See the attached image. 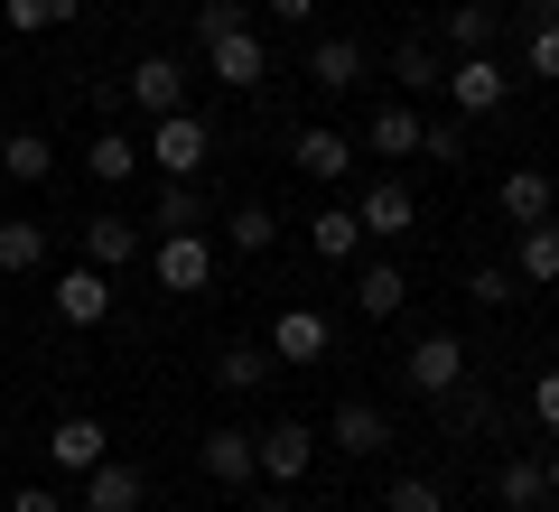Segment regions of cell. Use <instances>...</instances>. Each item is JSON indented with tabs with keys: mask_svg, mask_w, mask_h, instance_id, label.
I'll return each instance as SVG.
<instances>
[{
	"mask_svg": "<svg viewBox=\"0 0 559 512\" xmlns=\"http://www.w3.org/2000/svg\"><path fill=\"white\" fill-rule=\"evenodd\" d=\"M448 103H457V121H495L503 103H513V66L495 57V47H476V57H448Z\"/></svg>",
	"mask_w": 559,
	"mask_h": 512,
	"instance_id": "1",
	"label": "cell"
},
{
	"mask_svg": "<svg viewBox=\"0 0 559 512\" xmlns=\"http://www.w3.org/2000/svg\"><path fill=\"white\" fill-rule=\"evenodd\" d=\"M140 158H150L159 178H197L205 158H215V131H205L197 112H159V121H150V140H140Z\"/></svg>",
	"mask_w": 559,
	"mask_h": 512,
	"instance_id": "2",
	"label": "cell"
},
{
	"mask_svg": "<svg viewBox=\"0 0 559 512\" xmlns=\"http://www.w3.org/2000/svg\"><path fill=\"white\" fill-rule=\"evenodd\" d=\"M150 271H159L168 298H197V289H215V242L205 234H159L150 242Z\"/></svg>",
	"mask_w": 559,
	"mask_h": 512,
	"instance_id": "3",
	"label": "cell"
},
{
	"mask_svg": "<svg viewBox=\"0 0 559 512\" xmlns=\"http://www.w3.org/2000/svg\"><path fill=\"white\" fill-rule=\"evenodd\" d=\"M271 355L289 364V373L326 364V355H336V317H326V308H280L271 317Z\"/></svg>",
	"mask_w": 559,
	"mask_h": 512,
	"instance_id": "4",
	"label": "cell"
},
{
	"mask_svg": "<svg viewBox=\"0 0 559 512\" xmlns=\"http://www.w3.org/2000/svg\"><path fill=\"white\" fill-rule=\"evenodd\" d=\"M401 382H411L419 401H448V392L466 382V345H457L448 326H439V335H419L411 355H401Z\"/></svg>",
	"mask_w": 559,
	"mask_h": 512,
	"instance_id": "5",
	"label": "cell"
},
{
	"mask_svg": "<svg viewBox=\"0 0 559 512\" xmlns=\"http://www.w3.org/2000/svg\"><path fill=\"white\" fill-rule=\"evenodd\" d=\"M252 448H261V475H271V485H299V475L318 466V429H308V419H271Z\"/></svg>",
	"mask_w": 559,
	"mask_h": 512,
	"instance_id": "6",
	"label": "cell"
},
{
	"mask_svg": "<svg viewBox=\"0 0 559 512\" xmlns=\"http://www.w3.org/2000/svg\"><path fill=\"white\" fill-rule=\"evenodd\" d=\"M355 224H364V242H401V234L419 224V197H411L401 178H373V187L355 197Z\"/></svg>",
	"mask_w": 559,
	"mask_h": 512,
	"instance_id": "7",
	"label": "cell"
},
{
	"mask_svg": "<svg viewBox=\"0 0 559 512\" xmlns=\"http://www.w3.org/2000/svg\"><path fill=\"white\" fill-rule=\"evenodd\" d=\"M187 84H197V75H187V66H178V57H140V66H131V75H121V94H131V103H140V112L159 121V112H187Z\"/></svg>",
	"mask_w": 559,
	"mask_h": 512,
	"instance_id": "8",
	"label": "cell"
},
{
	"mask_svg": "<svg viewBox=\"0 0 559 512\" xmlns=\"http://www.w3.org/2000/svg\"><path fill=\"white\" fill-rule=\"evenodd\" d=\"M205 75L234 84V94H252L261 75H271V47H261V28H234V38H205Z\"/></svg>",
	"mask_w": 559,
	"mask_h": 512,
	"instance_id": "9",
	"label": "cell"
},
{
	"mask_svg": "<svg viewBox=\"0 0 559 512\" xmlns=\"http://www.w3.org/2000/svg\"><path fill=\"white\" fill-rule=\"evenodd\" d=\"M47 298H57V326H103V317H112V271L75 261V271H66Z\"/></svg>",
	"mask_w": 559,
	"mask_h": 512,
	"instance_id": "10",
	"label": "cell"
},
{
	"mask_svg": "<svg viewBox=\"0 0 559 512\" xmlns=\"http://www.w3.org/2000/svg\"><path fill=\"white\" fill-rule=\"evenodd\" d=\"M503 271L522 279V289H559V224L540 215V224H513V261Z\"/></svg>",
	"mask_w": 559,
	"mask_h": 512,
	"instance_id": "11",
	"label": "cell"
},
{
	"mask_svg": "<svg viewBox=\"0 0 559 512\" xmlns=\"http://www.w3.org/2000/svg\"><path fill=\"white\" fill-rule=\"evenodd\" d=\"M197 466L215 475V485L242 493V485L261 475V448H252V429H205V438H197Z\"/></svg>",
	"mask_w": 559,
	"mask_h": 512,
	"instance_id": "12",
	"label": "cell"
},
{
	"mask_svg": "<svg viewBox=\"0 0 559 512\" xmlns=\"http://www.w3.org/2000/svg\"><path fill=\"white\" fill-rule=\"evenodd\" d=\"M326 448H336V456H382V448H392V419H382L373 401H336V419H326Z\"/></svg>",
	"mask_w": 559,
	"mask_h": 512,
	"instance_id": "13",
	"label": "cell"
},
{
	"mask_svg": "<svg viewBox=\"0 0 559 512\" xmlns=\"http://www.w3.org/2000/svg\"><path fill=\"white\" fill-rule=\"evenodd\" d=\"M495 205H503V224H540V215H559V178L550 168H503Z\"/></svg>",
	"mask_w": 559,
	"mask_h": 512,
	"instance_id": "14",
	"label": "cell"
},
{
	"mask_svg": "<svg viewBox=\"0 0 559 512\" xmlns=\"http://www.w3.org/2000/svg\"><path fill=\"white\" fill-rule=\"evenodd\" d=\"M103 448H112V438H103V419H84V410L47 429V466H57V475H94Z\"/></svg>",
	"mask_w": 559,
	"mask_h": 512,
	"instance_id": "15",
	"label": "cell"
},
{
	"mask_svg": "<svg viewBox=\"0 0 559 512\" xmlns=\"http://www.w3.org/2000/svg\"><path fill=\"white\" fill-rule=\"evenodd\" d=\"M75 485H84V512H140V503H150V475L121 466V456H103V466L75 475Z\"/></svg>",
	"mask_w": 559,
	"mask_h": 512,
	"instance_id": "16",
	"label": "cell"
},
{
	"mask_svg": "<svg viewBox=\"0 0 559 512\" xmlns=\"http://www.w3.org/2000/svg\"><path fill=\"white\" fill-rule=\"evenodd\" d=\"M289 168H299L308 187H336L345 168H355V140H345V131H326V121H318V131H299V150H289Z\"/></svg>",
	"mask_w": 559,
	"mask_h": 512,
	"instance_id": "17",
	"label": "cell"
},
{
	"mask_svg": "<svg viewBox=\"0 0 559 512\" xmlns=\"http://www.w3.org/2000/svg\"><path fill=\"white\" fill-rule=\"evenodd\" d=\"M401 308H411V279H401V261H364V271H355V317L392 326Z\"/></svg>",
	"mask_w": 559,
	"mask_h": 512,
	"instance_id": "18",
	"label": "cell"
},
{
	"mask_svg": "<svg viewBox=\"0 0 559 512\" xmlns=\"http://www.w3.org/2000/svg\"><path fill=\"white\" fill-rule=\"evenodd\" d=\"M140 252H150V242H140L131 215H94V224H84V261H94V271H131Z\"/></svg>",
	"mask_w": 559,
	"mask_h": 512,
	"instance_id": "19",
	"label": "cell"
},
{
	"mask_svg": "<svg viewBox=\"0 0 559 512\" xmlns=\"http://www.w3.org/2000/svg\"><path fill=\"white\" fill-rule=\"evenodd\" d=\"M0 178H10V187L57 178V140H47V131H0Z\"/></svg>",
	"mask_w": 559,
	"mask_h": 512,
	"instance_id": "20",
	"label": "cell"
},
{
	"mask_svg": "<svg viewBox=\"0 0 559 512\" xmlns=\"http://www.w3.org/2000/svg\"><path fill=\"white\" fill-rule=\"evenodd\" d=\"M280 373V355H271V345H224V355H215V392H261V382H271Z\"/></svg>",
	"mask_w": 559,
	"mask_h": 512,
	"instance_id": "21",
	"label": "cell"
},
{
	"mask_svg": "<svg viewBox=\"0 0 559 512\" xmlns=\"http://www.w3.org/2000/svg\"><path fill=\"white\" fill-rule=\"evenodd\" d=\"M308 75H318L326 94H355V84H364V47L355 38H318V47H308Z\"/></svg>",
	"mask_w": 559,
	"mask_h": 512,
	"instance_id": "22",
	"label": "cell"
},
{
	"mask_svg": "<svg viewBox=\"0 0 559 512\" xmlns=\"http://www.w3.org/2000/svg\"><path fill=\"white\" fill-rule=\"evenodd\" d=\"M159 234H205V187L197 178H159Z\"/></svg>",
	"mask_w": 559,
	"mask_h": 512,
	"instance_id": "23",
	"label": "cell"
},
{
	"mask_svg": "<svg viewBox=\"0 0 559 512\" xmlns=\"http://www.w3.org/2000/svg\"><path fill=\"white\" fill-rule=\"evenodd\" d=\"M364 150H382V158H411V150H419V112H411V103H382V112L364 121Z\"/></svg>",
	"mask_w": 559,
	"mask_h": 512,
	"instance_id": "24",
	"label": "cell"
},
{
	"mask_svg": "<svg viewBox=\"0 0 559 512\" xmlns=\"http://www.w3.org/2000/svg\"><path fill=\"white\" fill-rule=\"evenodd\" d=\"M308 242H318V261H355V252H364V224H355V205H318Z\"/></svg>",
	"mask_w": 559,
	"mask_h": 512,
	"instance_id": "25",
	"label": "cell"
},
{
	"mask_svg": "<svg viewBox=\"0 0 559 512\" xmlns=\"http://www.w3.org/2000/svg\"><path fill=\"white\" fill-rule=\"evenodd\" d=\"M439 75H448V66H439V47H429V38H401L392 47V84H401V94H429Z\"/></svg>",
	"mask_w": 559,
	"mask_h": 512,
	"instance_id": "26",
	"label": "cell"
},
{
	"mask_svg": "<svg viewBox=\"0 0 559 512\" xmlns=\"http://www.w3.org/2000/svg\"><path fill=\"white\" fill-rule=\"evenodd\" d=\"M84 168H94L103 187H121V178L140 168V140H131V131H94V150H84Z\"/></svg>",
	"mask_w": 559,
	"mask_h": 512,
	"instance_id": "27",
	"label": "cell"
},
{
	"mask_svg": "<svg viewBox=\"0 0 559 512\" xmlns=\"http://www.w3.org/2000/svg\"><path fill=\"white\" fill-rule=\"evenodd\" d=\"M84 0H0V20H10V38H38V28H66Z\"/></svg>",
	"mask_w": 559,
	"mask_h": 512,
	"instance_id": "28",
	"label": "cell"
},
{
	"mask_svg": "<svg viewBox=\"0 0 559 512\" xmlns=\"http://www.w3.org/2000/svg\"><path fill=\"white\" fill-rule=\"evenodd\" d=\"M495 493H503V512L540 503V493H550V475H540V456H503V466H495Z\"/></svg>",
	"mask_w": 559,
	"mask_h": 512,
	"instance_id": "29",
	"label": "cell"
},
{
	"mask_svg": "<svg viewBox=\"0 0 559 512\" xmlns=\"http://www.w3.org/2000/svg\"><path fill=\"white\" fill-rule=\"evenodd\" d=\"M448 47H457V57L495 47V0H457V10H448Z\"/></svg>",
	"mask_w": 559,
	"mask_h": 512,
	"instance_id": "30",
	"label": "cell"
},
{
	"mask_svg": "<svg viewBox=\"0 0 559 512\" xmlns=\"http://www.w3.org/2000/svg\"><path fill=\"white\" fill-rule=\"evenodd\" d=\"M38 261H47V224L10 215V224H0V271H38Z\"/></svg>",
	"mask_w": 559,
	"mask_h": 512,
	"instance_id": "31",
	"label": "cell"
},
{
	"mask_svg": "<svg viewBox=\"0 0 559 512\" xmlns=\"http://www.w3.org/2000/svg\"><path fill=\"white\" fill-rule=\"evenodd\" d=\"M224 242H234L242 261H252V252H271V242H280V215H271V205H234V224H224Z\"/></svg>",
	"mask_w": 559,
	"mask_h": 512,
	"instance_id": "32",
	"label": "cell"
},
{
	"mask_svg": "<svg viewBox=\"0 0 559 512\" xmlns=\"http://www.w3.org/2000/svg\"><path fill=\"white\" fill-rule=\"evenodd\" d=\"M522 75H540V84H559V20H540V28H522Z\"/></svg>",
	"mask_w": 559,
	"mask_h": 512,
	"instance_id": "33",
	"label": "cell"
},
{
	"mask_svg": "<svg viewBox=\"0 0 559 512\" xmlns=\"http://www.w3.org/2000/svg\"><path fill=\"white\" fill-rule=\"evenodd\" d=\"M382 512H448V493L429 485V475H392V493H382Z\"/></svg>",
	"mask_w": 559,
	"mask_h": 512,
	"instance_id": "34",
	"label": "cell"
},
{
	"mask_svg": "<svg viewBox=\"0 0 559 512\" xmlns=\"http://www.w3.org/2000/svg\"><path fill=\"white\" fill-rule=\"evenodd\" d=\"M234 28H252V0H205V10H197V47L205 38H234Z\"/></svg>",
	"mask_w": 559,
	"mask_h": 512,
	"instance_id": "35",
	"label": "cell"
},
{
	"mask_svg": "<svg viewBox=\"0 0 559 512\" xmlns=\"http://www.w3.org/2000/svg\"><path fill=\"white\" fill-rule=\"evenodd\" d=\"M513 289H522V279L503 271V261H485V271H466V298H476V308H513Z\"/></svg>",
	"mask_w": 559,
	"mask_h": 512,
	"instance_id": "36",
	"label": "cell"
},
{
	"mask_svg": "<svg viewBox=\"0 0 559 512\" xmlns=\"http://www.w3.org/2000/svg\"><path fill=\"white\" fill-rule=\"evenodd\" d=\"M439 419H448V429H485V419H495V401H485L476 382H457V392L439 401Z\"/></svg>",
	"mask_w": 559,
	"mask_h": 512,
	"instance_id": "37",
	"label": "cell"
},
{
	"mask_svg": "<svg viewBox=\"0 0 559 512\" xmlns=\"http://www.w3.org/2000/svg\"><path fill=\"white\" fill-rule=\"evenodd\" d=\"M419 158H466V121H419Z\"/></svg>",
	"mask_w": 559,
	"mask_h": 512,
	"instance_id": "38",
	"label": "cell"
},
{
	"mask_svg": "<svg viewBox=\"0 0 559 512\" xmlns=\"http://www.w3.org/2000/svg\"><path fill=\"white\" fill-rule=\"evenodd\" d=\"M532 419L559 438V373H540V382H532Z\"/></svg>",
	"mask_w": 559,
	"mask_h": 512,
	"instance_id": "39",
	"label": "cell"
},
{
	"mask_svg": "<svg viewBox=\"0 0 559 512\" xmlns=\"http://www.w3.org/2000/svg\"><path fill=\"white\" fill-rule=\"evenodd\" d=\"M10 512H66V503H57L47 485H20V493H10Z\"/></svg>",
	"mask_w": 559,
	"mask_h": 512,
	"instance_id": "40",
	"label": "cell"
},
{
	"mask_svg": "<svg viewBox=\"0 0 559 512\" xmlns=\"http://www.w3.org/2000/svg\"><path fill=\"white\" fill-rule=\"evenodd\" d=\"M261 10H271V20H289V28H299V20H318V0H261Z\"/></svg>",
	"mask_w": 559,
	"mask_h": 512,
	"instance_id": "41",
	"label": "cell"
},
{
	"mask_svg": "<svg viewBox=\"0 0 559 512\" xmlns=\"http://www.w3.org/2000/svg\"><path fill=\"white\" fill-rule=\"evenodd\" d=\"M540 20H559V0H532V10H522V28H540Z\"/></svg>",
	"mask_w": 559,
	"mask_h": 512,
	"instance_id": "42",
	"label": "cell"
},
{
	"mask_svg": "<svg viewBox=\"0 0 559 512\" xmlns=\"http://www.w3.org/2000/svg\"><path fill=\"white\" fill-rule=\"evenodd\" d=\"M540 475H550V493H559V448H550V456H540Z\"/></svg>",
	"mask_w": 559,
	"mask_h": 512,
	"instance_id": "43",
	"label": "cell"
},
{
	"mask_svg": "<svg viewBox=\"0 0 559 512\" xmlns=\"http://www.w3.org/2000/svg\"><path fill=\"white\" fill-rule=\"evenodd\" d=\"M252 512H289V503H280V493H261V503H252Z\"/></svg>",
	"mask_w": 559,
	"mask_h": 512,
	"instance_id": "44",
	"label": "cell"
},
{
	"mask_svg": "<svg viewBox=\"0 0 559 512\" xmlns=\"http://www.w3.org/2000/svg\"><path fill=\"white\" fill-rule=\"evenodd\" d=\"M522 512H559V493H540V503H522Z\"/></svg>",
	"mask_w": 559,
	"mask_h": 512,
	"instance_id": "45",
	"label": "cell"
}]
</instances>
